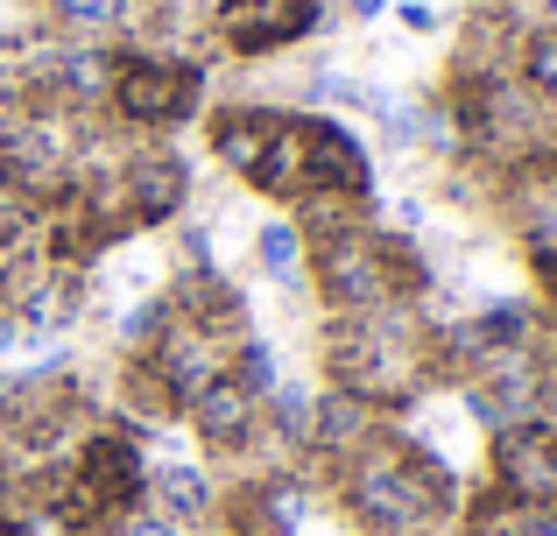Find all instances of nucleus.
<instances>
[{
	"instance_id": "1",
	"label": "nucleus",
	"mask_w": 557,
	"mask_h": 536,
	"mask_svg": "<svg viewBox=\"0 0 557 536\" xmlns=\"http://www.w3.org/2000/svg\"><path fill=\"white\" fill-rule=\"evenodd\" d=\"M205 92H212V71L184 50H149V42H127L113 50V78H107V113L135 135H170V127L198 121Z\"/></svg>"
},
{
	"instance_id": "2",
	"label": "nucleus",
	"mask_w": 557,
	"mask_h": 536,
	"mask_svg": "<svg viewBox=\"0 0 557 536\" xmlns=\"http://www.w3.org/2000/svg\"><path fill=\"white\" fill-rule=\"evenodd\" d=\"M325 14H332L325 0H219L205 14V36L233 64H261V57H283L297 42H311L325 28Z\"/></svg>"
},
{
	"instance_id": "3",
	"label": "nucleus",
	"mask_w": 557,
	"mask_h": 536,
	"mask_svg": "<svg viewBox=\"0 0 557 536\" xmlns=\"http://www.w3.org/2000/svg\"><path fill=\"white\" fill-rule=\"evenodd\" d=\"M487 481L508 509L522 515H550L557 509V424L530 416V424H508L487 438Z\"/></svg>"
},
{
	"instance_id": "4",
	"label": "nucleus",
	"mask_w": 557,
	"mask_h": 536,
	"mask_svg": "<svg viewBox=\"0 0 557 536\" xmlns=\"http://www.w3.org/2000/svg\"><path fill=\"white\" fill-rule=\"evenodd\" d=\"M177 416L190 424V438H198L205 452H219V459H247V452L261 445V396L240 382V374H219V382H205Z\"/></svg>"
},
{
	"instance_id": "5",
	"label": "nucleus",
	"mask_w": 557,
	"mask_h": 536,
	"mask_svg": "<svg viewBox=\"0 0 557 536\" xmlns=\"http://www.w3.org/2000/svg\"><path fill=\"white\" fill-rule=\"evenodd\" d=\"M141 509H156L163 523H177V529H205L219 515V487H212V473H205L198 459H156Z\"/></svg>"
},
{
	"instance_id": "6",
	"label": "nucleus",
	"mask_w": 557,
	"mask_h": 536,
	"mask_svg": "<svg viewBox=\"0 0 557 536\" xmlns=\"http://www.w3.org/2000/svg\"><path fill=\"white\" fill-rule=\"evenodd\" d=\"M255 262H261L275 297H304L311 289V248H304L297 220H261L255 226Z\"/></svg>"
},
{
	"instance_id": "7",
	"label": "nucleus",
	"mask_w": 557,
	"mask_h": 536,
	"mask_svg": "<svg viewBox=\"0 0 557 536\" xmlns=\"http://www.w3.org/2000/svg\"><path fill=\"white\" fill-rule=\"evenodd\" d=\"M22 317H14V311H0V360H14V353H22Z\"/></svg>"
},
{
	"instance_id": "8",
	"label": "nucleus",
	"mask_w": 557,
	"mask_h": 536,
	"mask_svg": "<svg viewBox=\"0 0 557 536\" xmlns=\"http://www.w3.org/2000/svg\"><path fill=\"white\" fill-rule=\"evenodd\" d=\"M346 8H354V14H360V22H374V14H381V8H388V0H346Z\"/></svg>"
},
{
	"instance_id": "9",
	"label": "nucleus",
	"mask_w": 557,
	"mask_h": 536,
	"mask_svg": "<svg viewBox=\"0 0 557 536\" xmlns=\"http://www.w3.org/2000/svg\"><path fill=\"white\" fill-rule=\"evenodd\" d=\"M0 495H8V459H0Z\"/></svg>"
}]
</instances>
